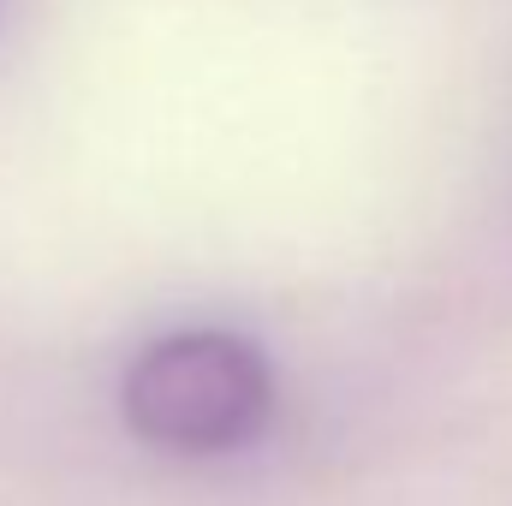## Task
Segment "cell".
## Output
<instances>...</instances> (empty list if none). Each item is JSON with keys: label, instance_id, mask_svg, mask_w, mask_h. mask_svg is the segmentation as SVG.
I'll return each mask as SVG.
<instances>
[{"label": "cell", "instance_id": "obj_1", "mask_svg": "<svg viewBox=\"0 0 512 506\" xmlns=\"http://www.w3.org/2000/svg\"><path fill=\"white\" fill-rule=\"evenodd\" d=\"M126 429L173 459H221L274 423V370L233 328H179L149 340L120 376Z\"/></svg>", "mask_w": 512, "mask_h": 506}]
</instances>
